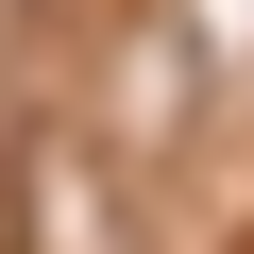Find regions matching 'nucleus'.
<instances>
[{
    "mask_svg": "<svg viewBox=\"0 0 254 254\" xmlns=\"http://www.w3.org/2000/svg\"><path fill=\"white\" fill-rule=\"evenodd\" d=\"M34 254H102V237H85V153H68V136H34Z\"/></svg>",
    "mask_w": 254,
    "mask_h": 254,
    "instance_id": "obj_1",
    "label": "nucleus"
}]
</instances>
